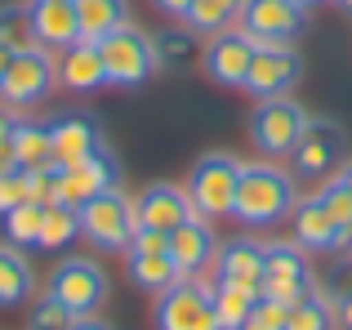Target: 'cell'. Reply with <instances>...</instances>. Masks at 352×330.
Wrapping results in <instances>:
<instances>
[{
    "mask_svg": "<svg viewBox=\"0 0 352 330\" xmlns=\"http://www.w3.org/2000/svg\"><path fill=\"white\" fill-rule=\"evenodd\" d=\"M299 197H294V174H285L281 165L272 161H254V165H241V179H236V206L232 214L250 228H267V223H281V219L294 214Z\"/></svg>",
    "mask_w": 352,
    "mask_h": 330,
    "instance_id": "obj_1",
    "label": "cell"
},
{
    "mask_svg": "<svg viewBox=\"0 0 352 330\" xmlns=\"http://www.w3.org/2000/svg\"><path fill=\"white\" fill-rule=\"evenodd\" d=\"M98 50H103L107 85H120V89L143 85V80L161 67V58H156V36H147L143 27H134V23H125V27H116L112 36H103Z\"/></svg>",
    "mask_w": 352,
    "mask_h": 330,
    "instance_id": "obj_2",
    "label": "cell"
},
{
    "mask_svg": "<svg viewBox=\"0 0 352 330\" xmlns=\"http://www.w3.org/2000/svg\"><path fill=\"white\" fill-rule=\"evenodd\" d=\"M134 232H138L134 201L120 188H107V192H98L94 201L80 206V236H85L94 250H129Z\"/></svg>",
    "mask_w": 352,
    "mask_h": 330,
    "instance_id": "obj_3",
    "label": "cell"
},
{
    "mask_svg": "<svg viewBox=\"0 0 352 330\" xmlns=\"http://www.w3.org/2000/svg\"><path fill=\"white\" fill-rule=\"evenodd\" d=\"M156 330H223L214 313V281L179 277L156 295Z\"/></svg>",
    "mask_w": 352,
    "mask_h": 330,
    "instance_id": "obj_4",
    "label": "cell"
},
{
    "mask_svg": "<svg viewBox=\"0 0 352 330\" xmlns=\"http://www.w3.org/2000/svg\"><path fill=\"white\" fill-rule=\"evenodd\" d=\"M236 179H241V161L228 152H206L188 174V197L197 206V214L206 219H228L236 206Z\"/></svg>",
    "mask_w": 352,
    "mask_h": 330,
    "instance_id": "obj_5",
    "label": "cell"
},
{
    "mask_svg": "<svg viewBox=\"0 0 352 330\" xmlns=\"http://www.w3.org/2000/svg\"><path fill=\"white\" fill-rule=\"evenodd\" d=\"M308 130V112L294 98H258V107L250 112V143L263 157H290L294 143Z\"/></svg>",
    "mask_w": 352,
    "mask_h": 330,
    "instance_id": "obj_6",
    "label": "cell"
},
{
    "mask_svg": "<svg viewBox=\"0 0 352 330\" xmlns=\"http://www.w3.org/2000/svg\"><path fill=\"white\" fill-rule=\"evenodd\" d=\"M54 85H58V63L50 58V50L27 45V50H14V58H9V72L0 80V103L5 107H36L50 98Z\"/></svg>",
    "mask_w": 352,
    "mask_h": 330,
    "instance_id": "obj_7",
    "label": "cell"
},
{
    "mask_svg": "<svg viewBox=\"0 0 352 330\" xmlns=\"http://www.w3.org/2000/svg\"><path fill=\"white\" fill-rule=\"evenodd\" d=\"M290 161H294V179L299 183H330L339 174V165H344V130L335 121H321V116L312 121L308 116V130L294 143Z\"/></svg>",
    "mask_w": 352,
    "mask_h": 330,
    "instance_id": "obj_8",
    "label": "cell"
},
{
    "mask_svg": "<svg viewBox=\"0 0 352 330\" xmlns=\"http://www.w3.org/2000/svg\"><path fill=\"white\" fill-rule=\"evenodd\" d=\"M50 295L63 299L76 317H89L103 308L107 299V272L98 268L94 259H63L58 268L50 272Z\"/></svg>",
    "mask_w": 352,
    "mask_h": 330,
    "instance_id": "obj_9",
    "label": "cell"
},
{
    "mask_svg": "<svg viewBox=\"0 0 352 330\" xmlns=\"http://www.w3.org/2000/svg\"><path fill=\"white\" fill-rule=\"evenodd\" d=\"M125 259H129V281H134L138 290L161 295V290H170L174 281H179V268H174V259H170V232L138 228L129 250H125Z\"/></svg>",
    "mask_w": 352,
    "mask_h": 330,
    "instance_id": "obj_10",
    "label": "cell"
},
{
    "mask_svg": "<svg viewBox=\"0 0 352 330\" xmlns=\"http://www.w3.org/2000/svg\"><path fill=\"white\" fill-rule=\"evenodd\" d=\"M303 76V58L290 41H276V45H258L254 63H250V76L241 89H250L254 98H281L299 85Z\"/></svg>",
    "mask_w": 352,
    "mask_h": 330,
    "instance_id": "obj_11",
    "label": "cell"
},
{
    "mask_svg": "<svg viewBox=\"0 0 352 330\" xmlns=\"http://www.w3.org/2000/svg\"><path fill=\"white\" fill-rule=\"evenodd\" d=\"M107 188H120V165L112 152H94L89 161H76V165H58V201L54 206H72L80 210L85 201H94L98 192Z\"/></svg>",
    "mask_w": 352,
    "mask_h": 330,
    "instance_id": "obj_12",
    "label": "cell"
},
{
    "mask_svg": "<svg viewBox=\"0 0 352 330\" xmlns=\"http://www.w3.org/2000/svg\"><path fill=\"white\" fill-rule=\"evenodd\" d=\"M241 32H250L258 45H276V41H294L308 27V9L299 0H245L241 5Z\"/></svg>",
    "mask_w": 352,
    "mask_h": 330,
    "instance_id": "obj_13",
    "label": "cell"
},
{
    "mask_svg": "<svg viewBox=\"0 0 352 330\" xmlns=\"http://www.w3.org/2000/svg\"><path fill=\"white\" fill-rule=\"evenodd\" d=\"M308 286H312V272H308V254H303V245L299 241H272V245H267L263 290H258V295H272V299H281V304H294Z\"/></svg>",
    "mask_w": 352,
    "mask_h": 330,
    "instance_id": "obj_14",
    "label": "cell"
},
{
    "mask_svg": "<svg viewBox=\"0 0 352 330\" xmlns=\"http://www.w3.org/2000/svg\"><path fill=\"white\" fill-rule=\"evenodd\" d=\"M254 50H258V41L250 32L228 27V32L210 36V45H206L201 58H206V72L219 80V85H245L250 63H254Z\"/></svg>",
    "mask_w": 352,
    "mask_h": 330,
    "instance_id": "obj_15",
    "label": "cell"
},
{
    "mask_svg": "<svg viewBox=\"0 0 352 330\" xmlns=\"http://www.w3.org/2000/svg\"><path fill=\"white\" fill-rule=\"evenodd\" d=\"M214 254H219V241H214V228L206 223V214L183 219L170 232V259L179 268V277H201L206 268H214Z\"/></svg>",
    "mask_w": 352,
    "mask_h": 330,
    "instance_id": "obj_16",
    "label": "cell"
},
{
    "mask_svg": "<svg viewBox=\"0 0 352 330\" xmlns=\"http://www.w3.org/2000/svg\"><path fill=\"white\" fill-rule=\"evenodd\" d=\"M134 214H138V228L174 232L183 219L197 214V206H192L188 188H179V183H152V188H143L134 197Z\"/></svg>",
    "mask_w": 352,
    "mask_h": 330,
    "instance_id": "obj_17",
    "label": "cell"
},
{
    "mask_svg": "<svg viewBox=\"0 0 352 330\" xmlns=\"http://www.w3.org/2000/svg\"><path fill=\"white\" fill-rule=\"evenodd\" d=\"M50 143H54V165H76L103 152V130L89 112H67L50 121Z\"/></svg>",
    "mask_w": 352,
    "mask_h": 330,
    "instance_id": "obj_18",
    "label": "cell"
},
{
    "mask_svg": "<svg viewBox=\"0 0 352 330\" xmlns=\"http://www.w3.org/2000/svg\"><path fill=\"white\" fill-rule=\"evenodd\" d=\"M27 14H32V41L41 50H67L80 41V18L72 0H32Z\"/></svg>",
    "mask_w": 352,
    "mask_h": 330,
    "instance_id": "obj_19",
    "label": "cell"
},
{
    "mask_svg": "<svg viewBox=\"0 0 352 330\" xmlns=\"http://www.w3.org/2000/svg\"><path fill=\"white\" fill-rule=\"evenodd\" d=\"M263 259L267 245L254 241V236H236V241L219 245L214 254V281H236V286L263 290Z\"/></svg>",
    "mask_w": 352,
    "mask_h": 330,
    "instance_id": "obj_20",
    "label": "cell"
},
{
    "mask_svg": "<svg viewBox=\"0 0 352 330\" xmlns=\"http://www.w3.org/2000/svg\"><path fill=\"white\" fill-rule=\"evenodd\" d=\"M58 80L72 89V94H94V89L107 85V67H103V50L98 41H76L63 50L58 58Z\"/></svg>",
    "mask_w": 352,
    "mask_h": 330,
    "instance_id": "obj_21",
    "label": "cell"
},
{
    "mask_svg": "<svg viewBox=\"0 0 352 330\" xmlns=\"http://www.w3.org/2000/svg\"><path fill=\"white\" fill-rule=\"evenodd\" d=\"M335 214L326 210V201L321 197H308L294 206V241L303 245V250H335V236H339Z\"/></svg>",
    "mask_w": 352,
    "mask_h": 330,
    "instance_id": "obj_22",
    "label": "cell"
},
{
    "mask_svg": "<svg viewBox=\"0 0 352 330\" xmlns=\"http://www.w3.org/2000/svg\"><path fill=\"white\" fill-rule=\"evenodd\" d=\"M36 290V272L27 263V254L18 245H0V308H18L27 304Z\"/></svg>",
    "mask_w": 352,
    "mask_h": 330,
    "instance_id": "obj_23",
    "label": "cell"
},
{
    "mask_svg": "<svg viewBox=\"0 0 352 330\" xmlns=\"http://www.w3.org/2000/svg\"><path fill=\"white\" fill-rule=\"evenodd\" d=\"M14 161H18V170H45V165H54L50 125L14 116Z\"/></svg>",
    "mask_w": 352,
    "mask_h": 330,
    "instance_id": "obj_24",
    "label": "cell"
},
{
    "mask_svg": "<svg viewBox=\"0 0 352 330\" xmlns=\"http://www.w3.org/2000/svg\"><path fill=\"white\" fill-rule=\"evenodd\" d=\"M80 18V41H103L116 27L129 23V5L125 0H72Z\"/></svg>",
    "mask_w": 352,
    "mask_h": 330,
    "instance_id": "obj_25",
    "label": "cell"
},
{
    "mask_svg": "<svg viewBox=\"0 0 352 330\" xmlns=\"http://www.w3.org/2000/svg\"><path fill=\"white\" fill-rule=\"evenodd\" d=\"M241 5L245 0H192L188 14H183V27L210 41V36H219V32L241 23Z\"/></svg>",
    "mask_w": 352,
    "mask_h": 330,
    "instance_id": "obj_26",
    "label": "cell"
},
{
    "mask_svg": "<svg viewBox=\"0 0 352 330\" xmlns=\"http://www.w3.org/2000/svg\"><path fill=\"white\" fill-rule=\"evenodd\" d=\"M285 330H335V304H330V295L308 286L285 308Z\"/></svg>",
    "mask_w": 352,
    "mask_h": 330,
    "instance_id": "obj_27",
    "label": "cell"
},
{
    "mask_svg": "<svg viewBox=\"0 0 352 330\" xmlns=\"http://www.w3.org/2000/svg\"><path fill=\"white\" fill-rule=\"evenodd\" d=\"M254 304H258V290L236 286V281H214V313L223 330H241L245 317L254 313Z\"/></svg>",
    "mask_w": 352,
    "mask_h": 330,
    "instance_id": "obj_28",
    "label": "cell"
},
{
    "mask_svg": "<svg viewBox=\"0 0 352 330\" xmlns=\"http://www.w3.org/2000/svg\"><path fill=\"white\" fill-rule=\"evenodd\" d=\"M76 236H80V210H72V206H45L41 236H36L41 250H67Z\"/></svg>",
    "mask_w": 352,
    "mask_h": 330,
    "instance_id": "obj_29",
    "label": "cell"
},
{
    "mask_svg": "<svg viewBox=\"0 0 352 330\" xmlns=\"http://www.w3.org/2000/svg\"><path fill=\"white\" fill-rule=\"evenodd\" d=\"M41 219H45V206H36V201H23V206H14L9 214H0V223H5V236L9 245H36V236H41Z\"/></svg>",
    "mask_w": 352,
    "mask_h": 330,
    "instance_id": "obj_30",
    "label": "cell"
},
{
    "mask_svg": "<svg viewBox=\"0 0 352 330\" xmlns=\"http://www.w3.org/2000/svg\"><path fill=\"white\" fill-rule=\"evenodd\" d=\"M72 322H76V313H72V308L63 304V299H54L50 290L32 299V313H27V330H67Z\"/></svg>",
    "mask_w": 352,
    "mask_h": 330,
    "instance_id": "obj_31",
    "label": "cell"
},
{
    "mask_svg": "<svg viewBox=\"0 0 352 330\" xmlns=\"http://www.w3.org/2000/svg\"><path fill=\"white\" fill-rule=\"evenodd\" d=\"M156 58L170 63V67H188V63H197L201 58L197 32H165V36H156Z\"/></svg>",
    "mask_w": 352,
    "mask_h": 330,
    "instance_id": "obj_32",
    "label": "cell"
},
{
    "mask_svg": "<svg viewBox=\"0 0 352 330\" xmlns=\"http://www.w3.org/2000/svg\"><path fill=\"white\" fill-rule=\"evenodd\" d=\"M0 45H9V50H27L32 41V14H27V5H0Z\"/></svg>",
    "mask_w": 352,
    "mask_h": 330,
    "instance_id": "obj_33",
    "label": "cell"
},
{
    "mask_svg": "<svg viewBox=\"0 0 352 330\" xmlns=\"http://www.w3.org/2000/svg\"><path fill=\"white\" fill-rule=\"evenodd\" d=\"M285 308L290 304H281V299H272V295H258L254 313L245 317L241 330H285Z\"/></svg>",
    "mask_w": 352,
    "mask_h": 330,
    "instance_id": "obj_34",
    "label": "cell"
},
{
    "mask_svg": "<svg viewBox=\"0 0 352 330\" xmlns=\"http://www.w3.org/2000/svg\"><path fill=\"white\" fill-rule=\"evenodd\" d=\"M321 201H326V210L335 214V223H344L352 228V188L344 179H330V183H321V192H317Z\"/></svg>",
    "mask_w": 352,
    "mask_h": 330,
    "instance_id": "obj_35",
    "label": "cell"
},
{
    "mask_svg": "<svg viewBox=\"0 0 352 330\" xmlns=\"http://www.w3.org/2000/svg\"><path fill=\"white\" fill-rule=\"evenodd\" d=\"M32 201V183H27V170H14L0 179V214H9L14 206Z\"/></svg>",
    "mask_w": 352,
    "mask_h": 330,
    "instance_id": "obj_36",
    "label": "cell"
},
{
    "mask_svg": "<svg viewBox=\"0 0 352 330\" xmlns=\"http://www.w3.org/2000/svg\"><path fill=\"white\" fill-rule=\"evenodd\" d=\"M335 330H352V295L335 299Z\"/></svg>",
    "mask_w": 352,
    "mask_h": 330,
    "instance_id": "obj_37",
    "label": "cell"
},
{
    "mask_svg": "<svg viewBox=\"0 0 352 330\" xmlns=\"http://www.w3.org/2000/svg\"><path fill=\"white\" fill-rule=\"evenodd\" d=\"M152 5L161 9V14H170V18H183V14H188V5H192V0H152Z\"/></svg>",
    "mask_w": 352,
    "mask_h": 330,
    "instance_id": "obj_38",
    "label": "cell"
},
{
    "mask_svg": "<svg viewBox=\"0 0 352 330\" xmlns=\"http://www.w3.org/2000/svg\"><path fill=\"white\" fill-rule=\"evenodd\" d=\"M67 330H112V326H107L103 317H94V313H89V317H76V322H72Z\"/></svg>",
    "mask_w": 352,
    "mask_h": 330,
    "instance_id": "obj_39",
    "label": "cell"
},
{
    "mask_svg": "<svg viewBox=\"0 0 352 330\" xmlns=\"http://www.w3.org/2000/svg\"><path fill=\"white\" fill-rule=\"evenodd\" d=\"M14 170H18L14 152H9V148H0V179H5V174H14Z\"/></svg>",
    "mask_w": 352,
    "mask_h": 330,
    "instance_id": "obj_40",
    "label": "cell"
},
{
    "mask_svg": "<svg viewBox=\"0 0 352 330\" xmlns=\"http://www.w3.org/2000/svg\"><path fill=\"white\" fill-rule=\"evenodd\" d=\"M9 58H14V50H9V45H0V80H5V72H9Z\"/></svg>",
    "mask_w": 352,
    "mask_h": 330,
    "instance_id": "obj_41",
    "label": "cell"
},
{
    "mask_svg": "<svg viewBox=\"0 0 352 330\" xmlns=\"http://www.w3.org/2000/svg\"><path fill=\"white\" fill-rule=\"evenodd\" d=\"M335 179H344L348 188H352V161H348V165H339V174H335Z\"/></svg>",
    "mask_w": 352,
    "mask_h": 330,
    "instance_id": "obj_42",
    "label": "cell"
},
{
    "mask_svg": "<svg viewBox=\"0 0 352 330\" xmlns=\"http://www.w3.org/2000/svg\"><path fill=\"white\" fill-rule=\"evenodd\" d=\"M299 5H303V9H312V5H321V0H299Z\"/></svg>",
    "mask_w": 352,
    "mask_h": 330,
    "instance_id": "obj_43",
    "label": "cell"
},
{
    "mask_svg": "<svg viewBox=\"0 0 352 330\" xmlns=\"http://www.w3.org/2000/svg\"><path fill=\"white\" fill-rule=\"evenodd\" d=\"M339 5H344V9H348V14H352V0H339Z\"/></svg>",
    "mask_w": 352,
    "mask_h": 330,
    "instance_id": "obj_44",
    "label": "cell"
}]
</instances>
